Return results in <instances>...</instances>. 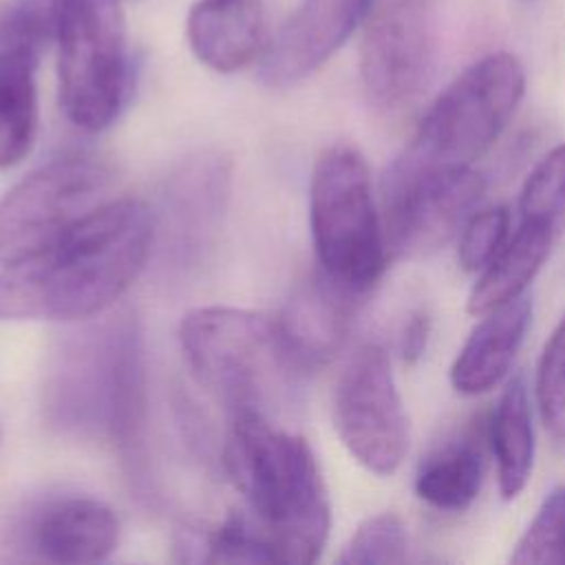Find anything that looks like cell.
<instances>
[{
	"label": "cell",
	"mask_w": 565,
	"mask_h": 565,
	"mask_svg": "<svg viewBox=\"0 0 565 565\" xmlns=\"http://www.w3.org/2000/svg\"><path fill=\"white\" fill-rule=\"evenodd\" d=\"M152 249V207L110 196L40 249L2 265L0 322L102 316L135 282Z\"/></svg>",
	"instance_id": "6da1fadb"
},
{
	"label": "cell",
	"mask_w": 565,
	"mask_h": 565,
	"mask_svg": "<svg viewBox=\"0 0 565 565\" xmlns=\"http://www.w3.org/2000/svg\"><path fill=\"white\" fill-rule=\"evenodd\" d=\"M42 413L62 435L110 444L130 479H146V360L135 311L82 320L55 347Z\"/></svg>",
	"instance_id": "7a4b0ae2"
},
{
	"label": "cell",
	"mask_w": 565,
	"mask_h": 565,
	"mask_svg": "<svg viewBox=\"0 0 565 565\" xmlns=\"http://www.w3.org/2000/svg\"><path fill=\"white\" fill-rule=\"evenodd\" d=\"M223 466L276 563H313L331 527L327 486L305 437L260 415H234Z\"/></svg>",
	"instance_id": "3957f363"
},
{
	"label": "cell",
	"mask_w": 565,
	"mask_h": 565,
	"mask_svg": "<svg viewBox=\"0 0 565 565\" xmlns=\"http://www.w3.org/2000/svg\"><path fill=\"white\" fill-rule=\"evenodd\" d=\"M185 362L230 415L274 422L298 406L309 371L291 353L278 320L238 307H199L183 316Z\"/></svg>",
	"instance_id": "277c9868"
},
{
	"label": "cell",
	"mask_w": 565,
	"mask_h": 565,
	"mask_svg": "<svg viewBox=\"0 0 565 565\" xmlns=\"http://www.w3.org/2000/svg\"><path fill=\"white\" fill-rule=\"evenodd\" d=\"M309 225L318 269L364 296L386 267V238L364 157L347 143L327 148L313 163Z\"/></svg>",
	"instance_id": "5b68a950"
},
{
	"label": "cell",
	"mask_w": 565,
	"mask_h": 565,
	"mask_svg": "<svg viewBox=\"0 0 565 565\" xmlns=\"http://www.w3.org/2000/svg\"><path fill=\"white\" fill-rule=\"evenodd\" d=\"M49 4L62 108L73 126L99 132L117 119L130 84L119 0H49Z\"/></svg>",
	"instance_id": "8992f818"
},
{
	"label": "cell",
	"mask_w": 565,
	"mask_h": 565,
	"mask_svg": "<svg viewBox=\"0 0 565 565\" xmlns=\"http://www.w3.org/2000/svg\"><path fill=\"white\" fill-rule=\"evenodd\" d=\"M525 93V68L510 51L475 60L430 104L408 150L430 163L472 166L505 130Z\"/></svg>",
	"instance_id": "52a82bcc"
},
{
	"label": "cell",
	"mask_w": 565,
	"mask_h": 565,
	"mask_svg": "<svg viewBox=\"0 0 565 565\" xmlns=\"http://www.w3.org/2000/svg\"><path fill=\"white\" fill-rule=\"evenodd\" d=\"M486 192L472 166H441L408 148L382 179V225L397 258H424L446 247L477 212Z\"/></svg>",
	"instance_id": "ba28073f"
},
{
	"label": "cell",
	"mask_w": 565,
	"mask_h": 565,
	"mask_svg": "<svg viewBox=\"0 0 565 565\" xmlns=\"http://www.w3.org/2000/svg\"><path fill=\"white\" fill-rule=\"evenodd\" d=\"M113 181V170L90 157L55 159L26 174L0 201V263L40 249L108 201Z\"/></svg>",
	"instance_id": "9c48e42d"
},
{
	"label": "cell",
	"mask_w": 565,
	"mask_h": 565,
	"mask_svg": "<svg viewBox=\"0 0 565 565\" xmlns=\"http://www.w3.org/2000/svg\"><path fill=\"white\" fill-rule=\"evenodd\" d=\"M437 2H369L362 20L360 79L375 108L402 110L428 86L437 55Z\"/></svg>",
	"instance_id": "30bf717a"
},
{
	"label": "cell",
	"mask_w": 565,
	"mask_h": 565,
	"mask_svg": "<svg viewBox=\"0 0 565 565\" xmlns=\"http://www.w3.org/2000/svg\"><path fill=\"white\" fill-rule=\"evenodd\" d=\"M333 426L349 455L369 472L386 477L404 461L408 415L380 344L358 347L344 364L333 395Z\"/></svg>",
	"instance_id": "8fae6325"
},
{
	"label": "cell",
	"mask_w": 565,
	"mask_h": 565,
	"mask_svg": "<svg viewBox=\"0 0 565 565\" xmlns=\"http://www.w3.org/2000/svg\"><path fill=\"white\" fill-rule=\"evenodd\" d=\"M232 185L223 152L201 150L183 159L166 179L154 216V247L177 267H190L212 247Z\"/></svg>",
	"instance_id": "7c38bea8"
},
{
	"label": "cell",
	"mask_w": 565,
	"mask_h": 565,
	"mask_svg": "<svg viewBox=\"0 0 565 565\" xmlns=\"http://www.w3.org/2000/svg\"><path fill=\"white\" fill-rule=\"evenodd\" d=\"M371 0H302L269 38L258 77L267 86L285 88L316 73L353 35Z\"/></svg>",
	"instance_id": "4fadbf2b"
},
{
	"label": "cell",
	"mask_w": 565,
	"mask_h": 565,
	"mask_svg": "<svg viewBox=\"0 0 565 565\" xmlns=\"http://www.w3.org/2000/svg\"><path fill=\"white\" fill-rule=\"evenodd\" d=\"M20 547L46 563H97L119 543L115 512L86 494H60L40 501L26 512Z\"/></svg>",
	"instance_id": "5bb4252c"
},
{
	"label": "cell",
	"mask_w": 565,
	"mask_h": 565,
	"mask_svg": "<svg viewBox=\"0 0 565 565\" xmlns=\"http://www.w3.org/2000/svg\"><path fill=\"white\" fill-rule=\"evenodd\" d=\"M360 298L320 269L294 287L278 327L291 353L309 373L342 349Z\"/></svg>",
	"instance_id": "9a60e30c"
},
{
	"label": "cell",
	"mask_w": 565,
	"mask_h": 565,
	"mask_svg": "<svg viewBox=\"0 0 565 565\" xmlns=\"http://www.w3.org/2000/svg\"><path fill=\"white\" fill-rule=\"evenodd\" d=\"M185 33L196 60L218 73H234L260 60L269 42L260 0H196Z\"/></svg>",
	"instance_id": "2e32d148"
},
{
	"label": "cell",
	"mask_w": 565,
	"mask_h": 565,
	"mask_svg": "<svg viewBox=\"0 0 565 565\" xmlns=\"http://www.w3.org/2000/svg\"><path fill=\"white\" fill-rule=\"evenodd\" d=\"M479 318L450 366V384L461 395L488 393L508 375L532 320V300L523 294Z\"/></svg>",
	"instance_id": "e0dca14e"
},
{
	"label": "cell",
	"mask_w": 565,
	"mask_h": 565,
	"mask_svg": "<svg viewBox=\"0 0 565 565\" xmlns=\"http://www.w3.org/2000/svg\"><path fill=\"white\" fill-rule=\"evenodd\" d=\"M556 236L558 232L545 225L521 221L519 230L505 241L499 254L481 269L468 296V313L479 318L523 296L525 287L543 267Z\"/></svg>",
	"instance_id": "ac0fdd59"
},
{
	"label": "cell",
	"mask_w": 565,
	"mask_h": 565,
	"mask_svg": "<svg viewBox=\"0 0 565 565\" xmlns=\"http://www.w3.org/2000/svg\"><path fill=\"white\" fill-rule=\"evenodd\" d=\"M40 57L31 49L0 46V170L20 163L33 148Z\"/></svg>",
	"instance_id": "d6986e66"
},
{
	"label": "cell",
	"mask_w": 565,
	"mask_h": 565,
	"mask_svg": "<svg viewBox=\"0 0 565 565\" xmlns=\"http://www.w3.org/2000/svg\"><path fill=\"white\" fill-rule=\"evenodd\" d=\"M490 448L503 499H514L530 481L534 466V428L530 395L523 377H512L490 419Z\"/></svg>",
	"instance_id": "ffe728a7"
},
{
	"label": "cell",
	"mask_w": 565,
	"mask_h": 565,
	"mask_svg": "<svg viewBox=\"0 0 565 565\" xmlns=\"http://www.w3.org/2000/svg\"><path fill=\"white\" fill-rule=\"evenodd\" d=\"M486 459L475 437L455 439L430 452L415 477V494L435 510L463 512L481 492Z\"/></svg>",
	"instance_id": "44dd1931"
},
{
	"label": "cell",
	"mask_w": 565,
	"mask_h": 565,
	"mask_svg": "<svg viewBox=\"0 0 565 565\" xmlns=\"http://www.w3.org/2000/svg\"><path fill=\"white\" fill-rule=\"evenodd\" d=\"M521 221L561 232L565 225V143L554 146L527 174L519 196Z\"/></svg>",
	"instance_id": "7402d4cb"
},
{
	"label": "cell",
	"mask_w": 565,
	"mask_h": 565,
	"mask_svg": "<svg viewBox=\"0 0 565 565\" xmlns=\"http://www.w3.org/2000/svg\"><path fill=\"white\" fill-rule=\"evenodd\" d=\"M510 561L519 565H565V486L554 488L543 499Z\"/></svg>",
	"instance_id": "603a6c76"
},
{
	"label": "cell",
	"mask_w": 565,
	"mask_h": 565,
	"mask_svg": "<svg viewBox=\"0 0 565 565\" xmlns=\"http://www.w3.org/2000/svg\"><path fill=\"white\" fill-rule=\"evenodd\" d=\"M408 558V532L393 512L364 519L340 554L347 565H395Z\"/></svg>",
	"instance_id": "cb8c5ba5"
},
{
	"label": "cell",
	"mask_w": 565,
	"mask_h": 565,
	"mask_svg": "<svg viewBox=\"0 0 565 565\" xmlns=\"http://www.w3.org/2000/svg\"><path fill=\"white\" fill-rule=\"evenodd\" d=\"M536 399L545 428L565 441V316L543 347L536 369Z\"/></svg>",
	"instance_id": "d4e9b609"
},
{
	"label": "cell",
	"mask_w": 565,
	"mask_h": 565,
	"mask_svg": "<svg viewBox=\"0 0 565 565\" xmlns=\"http://www.w3.org/2000/svg\"><path fill=\"white\" fill-rule=\"evenodd\" d=\"M510 238V212L505 205L477 210L459 232L457 258L466 271H481Z\"/></svg>",
	"instance_id": "484cf974"
},
{
	"label": "cell",
	"mask_w": 565,
	"mask_h": 565,
	"mask_svg": "<svg viewBox=\"0 0 565 565\" xmlns=\"http://www.w3.org/2000/svg\"><path fill=\"white\" fill-rule=\"evenodd\" d=\"M428 333H430V318L424 311H415L404 324L402 340H399V351L406 364H415L424 355L428 344Z\"/></svg>",
	"instance_id": "4316f807"
}]
</instances>
